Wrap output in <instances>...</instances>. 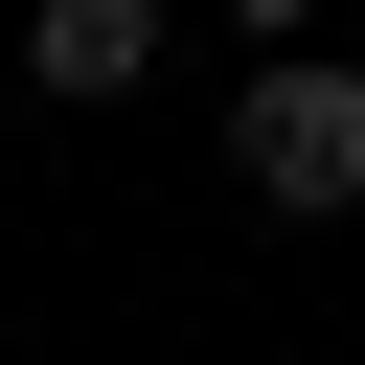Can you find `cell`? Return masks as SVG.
<instances>
[{"mask_svg":"<svg viewBox=\"0 0 365 365\" xmlns=\"http://www.w3.org/2000/svg\"><path fill=\"white\" fill-rule=\"evenodd\" d=\"M228 182L297 205V228H342V205H365V68H342V46H251V91H228Z\"/></svg>","mask_w":365,"mask_h":365,"instance_id":"1","label":"cell"},{"mask_svg":"<svg viewBox=\"0 0 365 365\" xmlns=\"http://www.w3.org/2000/svg\"><path fill=\"white\" fill-rule=\"evenodd\" d=\"M160 23H182V0H23V91H46V114H114V91L160 68Z\"/></svg>","mask_w":365,"mask_h":365,"instance_id":"2","label":"cell"},{"mask_svg":"<svg viewBox=\"0 0 365 365\" xmlns=\"http://www.w3.org/2000/svg\"><path fill=\"white\" fill-rule=\"evenodd\" d=\"M205 23H251V46H319V23H342V0H205Z\"/></svg>","mask_w":365,"mask_h":365,"instance_id":"3","label":"cell"}]
</instances>
